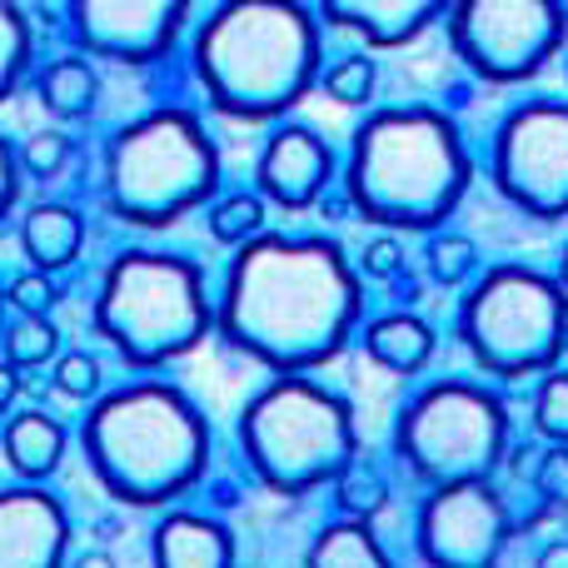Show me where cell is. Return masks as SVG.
Masks as SVG:
<instances>
[{"instance_id":"8992f818","label":"cell","mask_w":568,"mask_h":568,"mask_svg":"<svg viewBox=\"0 0 568 568\" xmlns=\"http://www.w3.org/2000/svg\"><path fill=\"white\" fill-rule=\"evenodd\" d=\"M215 324L205 270L165 250H125L105 265L95 290V329L135 369L190 354Z\"/></svg>"},{"instance_id":"7a4b0ae2","label":"cell","mask_w":568,"mask_h":568,"mask_svg":"<svg viewBox=\"0 0 568 568\" xmlns=\"http://www.w3.org/2000/svg\"><path fill=\"white\" fill-rule=\"evenodd\" d=\"M469 150L444 110L384 105L354 130L344 200L384 230H434L469 190Z\"/></svg>"},{"instance_id":"7c38bea8","label":"cell","mask_w":568,"mask_h":568,"mask_svg":"<svg viewBox=\"0 0 568 568\" xmlns=\"http://www.w3.org/2000/svg\"><path fill=\"white\" fill-rule=\"evenodd\" d=\"M514 534L509 504L489 479L429 489L414 519V549L424 568H499L504 544Z\"/></svg>"},{"instance_id":"5bb4252c","label":"cell","mask_w":568,"mask_h":568,"mask_svg":"<svg viewBox=\"0 0 568 568\" xmlns=\"http://www.w3.org/2000/svg\"><path fill=\"white\" fill-rule=\"evenodd\" d=\"M70 514L36 484L0 489V568H65Z\"/></svg>"},{"instance_id":"1f68e13d","label":"cell","mask_w":568,"mask_h":568,"mask_svg":"<svg viewBox=\"0 0 568 568\" xmlns=\"http://www.w3.org/2000/svg\"><path fill=\"white\" fill-rule=\"evenodd\" d=\"M6 300L16 304L26 320H45V314L55 310L60 290H55V280H50V275H36V270H30V275H16V280H10Z\"/></svg>"},{"instance_id":"83f0119b","label":"cell","mask_w":568,"mask_h":568,"mask_svg":"<svg viewBox=\"0 0 568 568\" xmlns=\"http://www.w3.org/2000/svg\"><path fill=\"white\" fill-rule=\"evenodd\" d=\"M534 424L544 439L568 444V369H549L534 394Z\"/></svg>"},{"instance_id":"d590c367","label":"cell","mask_w":568,"mask_h":568,"mask_svg":"<svg viewBox=\"0 0 568 568\" xmlns=\"http://www.w3.org/2000/svg\"><path fill=\"white\" fill-rule=\"evenodd\" d=\"M16 394H20V374H16V364H6V359H0V414H10V404H16Z\"/></svg>"},{"instance_id":"d6a6232c","label":"cell","mask_w":568,"mask_h":568,"mask_svg":"<svg viewBox=\"0 0 568 568\" xmlns=\"http://www.w3.org/2000/svg\"><path fill=\"white\" fill-rule=\"evenodd\" d=\"M534 489L549 504H568V444H549L534 469Z\"/></svg>"},{"instance_id":"30bf717a","label":"cell","mask_w":568,"mask_h":568,"mask_svg":"<svg viewBox=\"0 0 568 568\" xmlns=\"http://www.w3.org/2000/svg\"><path fill=\"white\" fill-rule=\"evenodd\" d=\"M454 55L494 85L534 80L564 45L568 10L554 0H459L444 6Z\"/></svg>"},{"instance_id":"484cf974","label":"cell","mask_w":568,"mask_h":568,"mask_svg":"<svg viewBox=\"0 0 568 568\" xmlns=\"http://www.w3.org/2000/svg\"><path fill=\"white\" fill-rule=\"evenodd\" d=\"M334 499H339L344 519H364V524H369L374 514L389 504V484H384L374 469H359V464H349V469L334 479Z\"/></svg>"},{"instance_id":"52a82bcc","label":"cell","mask_w":568,"mask_h":568,"mask_svg":"<svg viewBox=\"0 0 568 568\" xmlns=\"http://www.w3.org/2000/svg\"><path fill=\"white\" fill-rule=\"evenodd\" d=\"M220 185V150L195 110H150L110 135L105 205L125 225L160 230L205 205Z\"/></svg>"},{"instance_id":"d4e9b609","label":"cell","mask_w":568,"mask_h":568,"mask_svg":"<svg viewBox=\"0 0 568 568\" xmlns=\"http://www.w3.org/2000/svg\"><path fill=\"white\" fill-rule=\"evenodd\" d=\"M26 65H30V20L20 6L0 0V100L20 85Z\"/></svg>"},{"instance_id":"ac0fdd59","label":"cell","mask_w":568,"mask_h":568,"mask_svg":"<svg viewBox=\"0 0 568 568\" xmlns=\"http://www.w3.org/2000/svg\"><path fill=\"white\" fill-rule=\"evenodd\" d=\"M80 245H85V220L75 215L70 205H30L26 220H20V250L36 265V275L55 280L60 270H70L80 260Z\"/></svg>"},{"instance_id":"f35d334b","label":"cell","mask_w":568,"mask_h":568,"mask_svg":"<svg viewBox=\"0 0 568 568\" xmlns=\"http://www.w3.org/2000/svg\"><path fill=\"white\" fill-rule=\"evenodd\" d=\"M554 280H559L564 290H568V245H564V255H559V275H554Z\"/></svg>"},{"instance_id":"f546056e","label":"cell","mask_w":568,"mask_h":568,"mask_svg":"<svg viewBox=\"0 0 568 568\" xmlns=\"http://www.w3.org/2000/svg\"><path fill=\"white\" fill-rule=\"evenodd\" d=\"M324 95L339 100V105H364L374 95V60L364 55H344L324 70Z\"/></svg>"},{"instance_id":"60d3db41","label":"cell","mask_w":568,"mask_h":568,"mask_svg":"<svg viewBox=\"0 0 568 568\" xmlns=\"http://www.w3.org/2000/svg\"><path fill=\"white\" fill-rule=\"evenodd\" d=\"M0 300H6V294H0Z\"/></svg>"},{"instance_id":"3957f363","label":"cell","mask_w":568,"mask_h":568,"mask_svg":"<svg viewBox=\"0 0 568 568\" xmlns=\"http://www.w3.org/2000/svg\"><path fill=\"white\" fill-rule=\"evenodd\" d=\"M85 464L120 504H170L205 474L210 424L180 384L135 379L110 389L85 414Z\"/></svg>"},{"instance_id":"603a6c76","label":"cell","mask_w":568,"mask_h":568,"mask_svg":"<svg viewBox=\"0 0 568 568\" xmlns=\"http://www.w3.org/2000/svg\"><path fill=\"white\" fill-rule=\"evenodd\" d=\"M210 235L220 240V245H255L260 235H265V200L255 195V190H235V195H220L215 205H210Z\"/></svg>"},{"instance_id":"5b68a950","label":"cell","mask_w":568,"mask_h":568,"mask_svg":"<svg viewBox=\"0 0 568 568\" xmlns=\"http://www.w3.org/2000/svg\"><path fill=\"white\" fill-rule=\"evenodd\" d=\"M240 449L270 494H300L334 484L354 464V409L344 394L310 374H275L240 409Z\"/></svg>"},{"instance_id":"ab89813d","label":"cell","mask_w":568,"mask_h":568,"mask_svg":"<svg viewBox=\"0 0 568 568\" xmlns=\"http://www.w3.org/2000/svg\"><path fill=\"white\" fill-rule=\"evenodd\" d=\"M564 80H568V65H564Z\"/></svg>"},{"instance_id":"cb8c5ba5","label":"cell","mask_w":568,"mask_h":568,"mask_svg":"<svg viewBox=\"0 0 568 568\" xmlns=\"http://www.w3.org/2000/svg\"><path fill=\"white\" fill-rule=\"evenodd\" d=\"M0 344H6V364H16V369H40V364L60 359V329L50 320H26L20 314L16 324H6Z\"/></svg>"},{"instance_id":"e0dca14e","label":"cell","mask_w":568,"mask_h":568,"mask_svg":"<svg viewBox=\"0 0 568 568\" xmlns=\"http://www.w3.org/2000/svg\"><path fill=\"white\" fill-rule=\"evenodd\" d=\"M150 564L155 568H235V539L210 514L175 509L150 534Z\"/></svg>"},{"instance_id":"d6986e66","label":"cell","mask_w":568,"mask_h":568,"mask_svg":"<svg viewBox=\"0 0 568 568\" xmlns=\"http://www.w3.org/2000/svg\"><path fill=\"white\" fill-rule=\"evenodd\" d=\"M0 444H6V459L20 479H50V474L60 469V459H65V429H60V419L45 409L10 414Z\"/></svg>"},{"instance_id":"9a60e30c","label":"cell","mask_w":568,"mask_h":568,"mask_svg":"<svg viewBox=\"0 0 568 568\" xmlns=\"http://www.w3.org/2000/svg\"><path fill=\"white\" fill-rule=\"evenodd\" d=\"M260 200H275L284 210H304L324 195L334 180V150L320 130L310 125H280L260 150Z\"/></svg>"},{"instance_id":"f1b7e54d","label":"cell","mask_w":568,"mask_h":568,"mask_svg":"<svg viewBox=\"0 0 568 568\" xmlns=\"http://www.w3.org/2000/svg\"><path fill=\"white\" fill-rule=\"evenodd\" d=\"M16 155H20V175L55 180L60 170L70 165V135H65V130H36V135H30Z\"/></svg>"},{"instance_id":"4316f807","label":"cell","mask_w":568,"mask_h":568,"mask_svg":"<svg viewBox=\"0 0 568 568\" xmlns=\"http://www.w3.org/2000/svg\"><path fill=\"white\" fill-rule=\"evenodd\" d=\"M479 270V245L469 235H429V275L439 284H464Z\"/></svg>"},{"instance_id":"44dd1931","label":"cell","mask_w":568,"mask_h":568,"mask_svg":"<svg viewBox=\"0 0 568 568\" xmlns=\"http://www.w3.org/2000/svg\"><path fill=\"white\" fill-rule=\"evenodd\" d=\"M304 568H394L379 534L364 519H334L304 549Z\"/></svg>"},{"instance_id":"ffe728a7","label":"cell","mask_w":568,"mask_h":568,"mask_svg":"<svg viewBox=\"0 0 568 568\" xmlns=\"http://www.w3.org/2000/svg\"><path fill=\"white\" fill-rule=\"evenodd\" d=\"M364 349H369L374 364L394 374H414L434 359V329L409 310H394L379 314V320L364 324Z\"/></svg>"},{"instance_id":"e575fe53","label":"cell","mask_w":568,"mask_h":568,"mask_svg":"<svg viewBox=\"0 0 568 568\" xmlns=\"http://www.w3.org/2000/svg\"><path fill=\"white\" fill-rule=\"evenodd\" d=\"M16 200H20V155H16V145L0 135V225H6V215L16 210Z\"/></svg>"},{"instance_id":"74e56055","label":"cell","mask_w":568,"mask_h":568,"mask_svg":"<svg viewBox=\"0 0 568 568\" xmlns=\"http://www.w3.org/2000/svg\"><path fill=\"white\" fill-rule=\"evenodd\" d=\"M70 568H115V559H110L105 549H85V554H75V559H70Z\"/></svg>"},{"instance_id":"ba28073f","label":"cell","mask_w":568,"mask_h":568,"mask_svg":"<svg viewBox=\"0 0 568 568\" xmlns=\"http://www.w3.org/2000/svg\"><path fill=\"white\" fill-rule=\"evenodd\" d=\"M459 339L484 374H549L568 344V294L529 265H494L459 304Z\"/></svg>"},{"instance_id":"8d00e7d4","label":"cell","mask_w":568,"mask_h":568,"mask_svg":"<svg viewBox=\"0 0 568 568\" xmlns=\"http://www.w3.org/2000/svg\"><path fill=\"white\" fill-rule=\"evenodd\" d=\"M534 568H568V539L544 544V554H539V564H534Z\"/></svg>"},{"instance_id":"4fadbf2b","label":"cell","mask_w":568,"mask_h":568,"mask_svg":"<svg viewBox=\"0 0 568 568\" xmlns=\"http://www.w3.org/2000/svg\"><path fill=\"white\" fill-rule=\"evenodd\" d=\"M65 16L85 60L100 55L120 60V65H150L175 45L190 6H175V0H80Z\"/></svg>"},{"instance_id":"4dcf8cb0","label":"cell","mask_w":568,"mask_h":568,"mask_svg":"<svg viewBox=\"0 0 568 568\" xmlns=\"http://www.w3.org/2000/svg\"><path fill=\"white\" fill-rule=\"evenodd\" d=\"M55 389L65 394V399H100V364L95 354H60L55 359Z\"/></svg>"},{"instance_id":"2e32d148","label":"cell","mask_w":568,"mask_h":568,"mask_svg":"<svg viewBox=\"0 0 568 568\" xmlns=\"http://www.w3.org/2000/svg\"><path fill=\"white\" fill-rule=\"evenodd\" d=\"M320 16L339 30H354L364 45L394 50L419 40L444 16V6H434V0H329V6H320Z\"/></svg>"},{"instance_id":"9c48e42d","label":"cell","mask_w":568,"mask_h":568,"mask_svg":"<svg viewBox=\"0 0 568 568\" xmlns=\"http://www.w3.org/2000/svg\"><path fill=\"white\" fill-rule=\"evenodd\" d=\"M509 444V414L489 384L439 379L419 389L394 419V454L429 489L489 479Z\"/></svg>"},{"instance_id":"8fae6325","label":"cell","mask_w":568,"mask_h":568,"mask_svg":"<svg viewBox=\"0 0 568 568\" xmlns=\"http://www.w3.org/2000/svg\"><path fill=\"white\" fill-rule=\"evenodd\" d=\"M489 180L529 220L568 215V100H524L499 120Z\"/></svg>"},{"instance_id":"277c9868","label":"cell","mask_w":568,"mask_h":568,"mask_svg":"<svg viewBox=\"0 0 568 568\" xmlns=\"http://www.w3.org/2000/svg\"><path fill=\"white\" fill-rule=\"evenodd\" d=\"M195 75L230 120H275L320 80V30L304 6L235 0L195 30Z\"/></svg>"},{"instance_id":"7402d4cb","label":"cell","mask_w":568,"mask_h":568,"mask_svg":"<svg viewBox=\"0 0 568 568\" xmlns=\"http://www.w3.org/2000/svg\"><path fill=\"white\" fill-rule=\"evenodd\" d=\"M36 90H40V105H45L55 120H80V115L95 110L100 75L85 55H55L36 75Z\"/></svg>"},{"instance_id":"836d02e7","label":"cell","mask_w":568,"mask_h":568,"mask_svg":"<svg viewBox=\"0 0 568 568\" xmlns=\"http://www.w3.org/2000/svg\"><path fill=\"white\" fill-rule=\"evenodd\" d=\"M359 270L369 280H399L404 275V245L394 235H374L359 255Z\"/></svg>"},{"instance_id":"6da1fadb","label":"cell","mask_w":568,"mask_h":568,"mask_svg":"<svg viewBox=\"0 0 568 568\" xmlns=\"http://www.w3.org/2000/svg\"><path fill=\"white\" fill-rule=\"evenodd\" d=\"M359 320V284L334 240L260 235L235 250L215 300V329L275 374L329 364Z\"/></svg>"}]
</instances>
